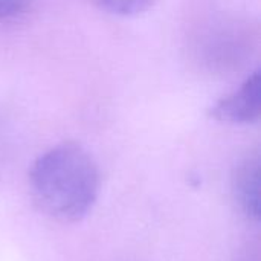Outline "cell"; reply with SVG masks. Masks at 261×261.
Segmentation results:
<instances>
[{
  "label": "cell",
  "mask_w": 261,
  "mask_h": 261,
  "mask_svg": "<svg viewBox=\"0 0 261 261\" xmlns=\"http://www.w3.org/2000/svg\"><path fill=\"white\" fill-rule=\"evenodd\" d=\"M35 0H0V21L15 20L31 11Z\"/></svg>",
  "instance_id": "8992f818"
},
{
  "label": "cell",
  "mask_w": 261,
  "mask_h": 261,
  "mask_svg": "<svg viewBox=\"0 0 261 261\" xmlns=\"http://www.w3.org/2000/svg\"><path fill=\"white\" fill-rule=\"evenodd\" d=\"M232 261H261L260 258V243L258 240L248 242L239 248Z\"/></svg>",
  "instance_id": "52a82bcc"
},
{
  "label": "cell",
  "mask_w": 261,
  "mask_h": 261,
  "mask_svg": "<svg viewBox=\"0 0 261 261\" xmlns=\"http://www.w3.org/2000/svg\"><path fill=\"white\" fill-rule=\"evenodd\" d=\"M232 194L243 216L258 223L260 210V153L258 150L246 153L232 171Z\"/></svg>",
  "instance_id": "277c9868"
},
{
  "label": "cell",
  "mask_w": 261,
  "mask_h": 261,
  "mask_svg": "<svg viewBox=\"0 0 261 261\" xmlns=\"http://www.w3.org/2000/svg\"><path fill=\"white\" fill-rule=\"evenodd\" d=\"M254 38L255 34L248 23L225 18L200 35L196 52L211 72H229L239 69L251 55Z\"/></svg>",
  "instance_id": "7a4b0ae2"
},
{
  "label": "cell",
  "mask_w": 261,
  "mask_h": 261,
  "mask_svg": "<svg viewBox=\"0 0 261 261\" xmlns=\"http://www.w3.org/2000/svg\"><path fill=\"white\" fill-rule=\"evenodd\" d=\"M37 208L61 223L83 220L95 206L101 174L93 156L78 142L66 141L40 154L28 174Z\"/></svg>",
  "instance_id": "6da1fadb"
},
{
  "label": "cell",
  "mask_w": 261,
  "mask_h": 261,
  "mask_svg": "<svg viewBox=\"0 0 261 261\" xmlns=\"http://www.w3.org/2000/svg\"><path fill=\"white\" fill-rule=\"evenodd\" d=\"M261 113L260 70L252 72L234 92L219 99L211 109L210 116L216 121L232 125L257 124Z\"/></svg>",
  "instance_id": "3957f363"
},
{
  "label": "cell",
  "mask_w": 261,
  "mask_h": 261,
  "mask_svg": "<svg viewBox=\"0 0 261 261\" xmlns=\"http://www.w3.org/2000/svg\"><path fill=\"white\" fill-rule=\"evenodd\" d=\"M90 5L112 15L135 17L151 9L159 0H87Z\"/></svg>",
  "instance_id": "5b68a950"
}]
</instances>
